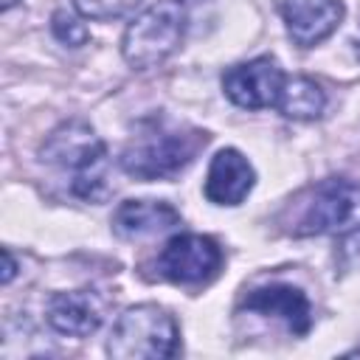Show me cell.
<instances>
[{"instance_id":"obj_2","label":"cell","mask_w":360,"mask_h":360,"mask_svg":"<svg viewBox=\"0 0 360 360\" xmlns=\"http://www.w3.org/2000/svg\"><path fill=\"white\" fill-rule=\"evenodd\" d=\"M42 163L59 169L68 177V188L73 197L84 202H101L110 194V155L107 143L96 135V129L70 118L62 121L39 146Z\"/></svg>"},{"instance_id":"obj_7","label":"cell","mask_w":360,"mask_h":360,"mask_svg":"<svg viewBox=\"0 0 360 360\" xmlns=\"http://www.w3.org/2000/svg\"><path fill=\"white\" fill-rule=\"evenodd\" d=\"M287 73L273 56H256L239 65H231L222 73V93L231 104L242 110H267L276 107Z\"/></svg>"},{"instance_id":"obj_5","label":"cell","mask_w":360,"mask_h":360,"mask_svg":"<svg viewBox=\"0 0 360 360\" xmlns=\"http://www.w3.org/2000/svg\"><path fill=\"white\" fill-rule=\"evenodd\" d=\"M295 236H352L360 233V180H321L292 228Z\"/></svg>"},{"instance_id":"obj_16","label":"cell","mask_w":360,"mask_h":360,"mask_svg":"<svg viewBox=\"0 0 360 360\" xmlns=\"http://www.w3.org/2000/svg\"><path fill=\"white\" fill-rule=\"evenodd\" d=\"M14 273H17V262H14L11 250H8V248H3V284H11Z\"/></svg>"},{"instance_id":"obj_4","label":"cell","mask_w":360,"mask_h":360,"mask_svg":"<svg viewBox=\"0 0 360 360\" xmlns=\"http://www.w3.org/2000/svg\"><path fill=\"white\" fill-rule=\"evenodd\" d=\"M180 352V326L158 304L127 307L107 338V354L115 360H169Z\"/></svg>"},{"instance_id":"obj_9","label":"cell","mask_w":360,"mask_h":360,"mask_svg":"<svg viewBox=\"0 0 360 360\" xmlns=\"http://www.w3.org/2000/svg\"><path fill=\"white\" fill-rule=\"evenodd\" d=\"M281 20L287 37L298 48H315L329 39L346 17L343 0H281Z\"/></svg>"},{"instance_id":"obj_14","label":"cell","mask_w":360,"mask_h":360,"mask_svg":"<svg viewBox=\"0 0 360 360\" xmlns=\"http://www.w3.org/2000/svg\"><path fill=\"white\" fill-rule=\"evenodd\" d=\"M143 0H73V8L79 11V17L84 20H96V22H107V20H118L124 14H129L132 8H138Z\"/></svg>"},{"instance_id":"obj_10","label":"cell","mask_w":360,"mask_h":360,"mask_svg":"<svg viewBox=\"0 0 360 360\" xmlns=\"http://www.w3.org/2000/svg\"><path fill=\"white\" fill-rule=\"evenodd\" d=\"M242 309L264 315V318H276L292 335H307L312 329V304L307 292L292 284L273 281V284L256 287L242 298Z\"/></svg>"},{"instance_id":"obj_1","label":"cell","mask_w":360,"mask_h":360,"mask_svg":"<svg viewBox=\"0 0 360 360\" xmlns=\"http://www.w3.org/2000/svg\"><path fill=\"white\" fill-rule=\"evenodd\" d=\"M211 135L197 127L169 124L163 118L141 121L135 135L124 143L118 155V166L124 174L149 183V180H172L194 158L208 146Z\"/></svg>"},{"instance_id":"obj_15","label":"cell","mask_w":360,"mask_h":360,"mask_svg":"<svg viewBox=\"0 0 360 360\" xmlns=\"http://www.w3.org/2000/svg\"><path fill=\"white\" fill-rule=\"evenodd\" d=\"M51 31H53V37L62 45H70V48H79V45H87L90 42V28L79 17H73L68 11H53Z\"/></svg>"},{"instance_id":"obj_12","label":"cell","mask_w":360,"mask_h":360,"mask_svg":"<svg viewBox=\"0 0 360 360\" xmlns=\"http://www.w3.org/2000/svg\"><path fill=\"white\" fill-rule=\"evenodd\" d=\"M180 225V211L166 200H124L112 214V233L121 239H146Z\"/></svg>"},{"instance_id":"obj_17","label":"cell","mask_w":360,"mask_h":360,"mask_svg":"<svg viewBox=\"0 0 360 360\" xmlns=\"http://www.w3.org/2000/svg\"><path fill=\"white\" fill-rule=\"evenodd\" d=\"M20 0H3V11H8V8H14Z\"/></svg>"},{"instance_id":"obj_11","label":"cell","mask_w":360,"mask_h":360,"mask_svg":"<svg viewBox=\"0 0 360 360\" xmlns=\"http://www.w3.org/2000/svg\"><path fill=\"white\" fill-rule=\"evenodd\" d=\"M253 186H256V172H253L250 160L239 149L228 146L211 158L202 191H205L208 202L233 208V205L245 202V197L253 191Z\"/></svg>"},{"instance_id":"obj_13","label":"cell","mask_w":360,"mask_h":360,"mask_svg":"<svg viewBox=\"0 0 360 360\" xmlns=\"http://www.w3.org/2000/svg\"><path fill=\"white\" fill-rule=\"evenodd\" d=\"M276 110L292 121H315L326 110V93L307 76H287L276 101Z\"/></svg>"},{"instance_id":"obj_6","label":"cell","mask_w":360,"mask_h":360,"mask_svg":"<svg viewBox=\"0 0 360 360\" xmlns=\"http://www.w3.org/2000/svg\"><path fill=\"white\" fill-rule=\"evenodd\" d=\"M222 262L225 253L214 236L177 233L160 248L155 259V276L180 287H202L219 276Z\"/></svg>"},{"instance_id":"obj_8","label":"cell","mask_w":360,"mask_h":360,"mask_svg":"<svg viewBox=\"0 0 360 360\" xmlns=\"http://www.w3.org/2000/svg\"><path fill=\"white\" fill-rule=\"evenodd\" d=\"M104 315H107V298L93 287L53 292L45 307L48 326L68 338L93 335L104 323Z\"/></svg>"},{"instance_id":"obj_3","label":"cell","mask_w":360,"mask_h":360,"mask_svg":"<svg viewBox=\"0 0 360 360\" xmlns=\"http://www.w3.org/2000/svg\"><path fill=\"white\" fill-rule=\"evenodd\" d=\"M186 28V0H158L127 25L121 37V56L132 70L158 68L183 45Z\"/></svg>"}]
</instances>
